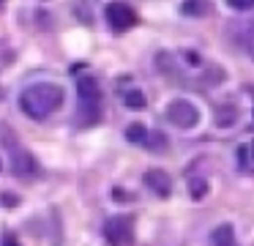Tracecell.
I'll return each mask as SVG.
<instances>
[{
	"label": "cell",
	"mask_w": 254,
	"mask_h": 246,
	"mask_svg": "<svg viewBox=\"0 0 254 246\" xmlns=\"http://www.w3.org/2000/svg\"><path fill=\"white\" fill-rule=\"evenodd\" d=\"M63 104V87L55 82H36V85L25 87L22 96H19V107L28 118L44 120L50 118L55 109H61Z\"/></svg>",
	"instance_id": "cell-1"
},
{
	"label": "cell",
	"mask_w": 254,
	"mask_h": 246,
	"mask_svg": "<svg viewBox=\"0 0 254 246\" xmlns=\"http://www.w3.org/2000/svg\"><path fill=\"white\" fill-rule=\"evenodd\" d=\"M77 98L82 115H88V123H93L101 112V87L93 77H79L77 80Z\"/></svg>",
	"instance_id": "cell-2"
},
{
	"label": "cell",
	"mask_w": 254,
	"mask_h": 246,
	"mask_svg": "<svg viewBox=\"0 0 254 246\" xmlns=\"http://www.w3.org/2000/svg\"><path fill=\"white\" fill-rule=\"evenodd\" d=\"M164 115L172 126H178V129H194V126L199 123V109H197V104H191L189 98H175V101H170L164 109Z\"/></svg>",
	"instance_id": "cell-3"
},
{
	"label": "cell",
	"mask_w": 254,
	"mask_h": 246,
	"mask_svg": "<svg viewBox=\"0 0 254 246\" xmlns=\"http://www.w3.org/2000/svg\"><path fill=\"white\" fill-rule=\"evenodd\" d=\"M104 238L112 246H131L134 244V219L131 216H112L104 224Z\"/></svg>",
	"instance_id": "cell-4"
},
{
	"label": "cell",
	"mask_w": 254,
	"mask_h": 246,
	"mask_svg": "<svg viewBox=\"0 0 254 246\" xmlns=\"http://www.w3.org/2000/svg\"><path fill=\"white\" fill-rule=\"evenodd\" d=\"M104 16H107V22H110V27L115 33H123V30H128V27L137 25V11H134L131 5L121 3V0H115V3L107 5Z\"/></svg>",
	"instance_id": "cell-5"
},
{
	"label": "cell",
	"mask_w": 254,
	"mask_h": 246,
	"mask_svg": "<svg viewBox=\"0 0 254 246\" xmlns=\"http://www.w3.org/2000/svg\"><path fill=\"white\" fill-rule=\"evenodd\" d=\"M11 172L22 180H30L39 175V162L28 148H11Z\"/></svg>",
	"instance_id": "cell-6"
},
{
	"label": "cell",
	"mask_w": 254,
	"mask_h": 246,
	"mask_svg": "<svg viewBox=\"0 0 254 246\" xmlns=\"http://www.w3.org/2000/svg\"><path fill=\"white\" fill-rule=\"evenodd\" d=\"M145 186L153 191L156 197H170L172 194V180L167 175V169H159V167H150L145 169Z\"/></svg>",
	"instance_id": "cell-7"
},
{
	"label": "cell",
	"mask_w": 254,
	"mask_h": 246,
	"mask_svg": "<svg viewBox=\"0 0 254 246\" xmlns=\"http://www.w3.org/2000/svg\"><path fill=\"white\" fill-rule=\"evenodd\" d=\"M210 244H213V246H238L232 224H219V227L210 233Z\"/></svg>",
	"instance_id": "cell-8"
},
{
	"label": "cell",
	"mask_w": 254,
	"mask_h": 246,
	"mask_svg": "<svg viewBox=\"0 0 254 246\" xmlns=\"http://www.w3.org/2000/svg\"><path fill=\"white\" fill-rule=\"evenodd\" d=\"M210 11V0H183L181 14L183 16H205Z\"/></svg>",
	"instance_id": "cell-9"
},
{
	"label": "cell",
	"mask_w": 254,
	"mask_h": 246,
	"mask_svg": "<svg viewBox=\"0 0 254 246\" xmlns=\"http://www.w3.org/2000/svg\"><path fill=\"white\" fill-rule=\"evenodd\" d=\"M235 120H238V107H232V104H224V107L216 109V126L227 129V126H235Z\"/></svg>",
	"instance_id": "cell-10"
},
{
	"label": "cell",
	"mask_w": 254,
	"mask_h": 246,
	"mask_svg": "<svg viewBox=\"0 0 254 246\" xmlns=\"http://www.w3.org/2000/svg\"><path fill=\"white\" fill-rule=\"evenodd\" d=\"M145 104H148V98H145V93L137 90V87L123 93V107H128V109H145Z\"/></svg>",
	"instance_id": "cell-11"
},
{
	"label": "cell",
	"mask_w": 254,
	"mask_h": 246,
	"mask_svg": "<svg viewBox=\"0 0 254 246\" xmlns=\"http://www.w3.org/2000/svg\"><path fill=\"white\" fill-rule=\"evenodd\" d=\"M126 137H128V142H134V145H145V142H148V129H145L142 123H131L126 129Z\"/></svg>",
	"instance_id": "cell-12"
},
{
	"label": "cell",
	"mask_w": 254,
	"mask_h": 246,
	"mask_svg": "<svg viewBox=\"0 0 254 246\" xmlns=\"http://www.w3.org/2000/svg\"><path fill=\"white\" fill-rule=\"evenodd\" d=\"M189 194H191L194 200H202V197L208 194V180H202V178H191V180H189Z\"/></svg>",
	"instance_id": "cell-13"
},
{
	"label": "cell",
	"mask_w": 254,
	"mask_h": 246,
	"mask_svg": "<svg viewBox=\"0 0 254 246\" xmlns=\"http://www.w3.org/2000/svg\"><path fill=\"white\" fill-rule=\"evenodd\" d=\"M227 5L235 11H249V8H254V0H227Z\"/></svg>",
	"instance_id": "cell-14"
},
{
	"label": "cell",
	"mask_w": 254,
	"mask_h": 246,
	"mask_svg": "<svg viewBox=\"0 0 254 246\" xmlns=\"http://www.w3.org/2000/svg\"><path fill=\"white\" fill-rule=\"evenodd\" d=\"M145 145H150V148H164V145H167V140H164L161 134H150Z\"/></svg>",
	"instance_id": "cell-15"
},
{
	"label": "cell",
	"mask_w": 254,
	"mask_h": 246,
	"mask_svg": "<svg viewBox=\"0 0 254 246\" xmlns=\"http://www.w3.org/2000/svg\"><path fill=\"white\" fill-rule=\"evenodd\" d=\"M246 52H249V58L254 60V27L246 33Z\"/></svg>",
	"instance_id": "cell-16"
},
{
	"label": "cell",
	"mask_w": 254,
	"mask_h": 246,
	"mask_svg": "<svg viewBox=\"0 0 254 246\" xmlns=\"http://www.w3.org/2000/svg\"><path fill=\"white\" fill-rule=\"evenodd\" d=\"M3 200H6L3 205H8V208H11V205H19V200H17V197H8V194H3Z\"/></svg>",
	"instance_id": "cell-17"
},
{
	"label": "cell",
	"mask_w": 254,
	"mask_h": 246,
	"mask_svg": "<svg viewBox=\"0 0 254 246\" xmlns=\"http://www.w3.org/2000/svg\"><path fill=\"white\" fill-rule=\"evenodd\" d=\"M3 246H19V244H17V241L11 238V235H6V244H3Z\"/></svg>",
	"instance_id": "cell-18"
},
{
	"label": "cell",
	"mask_w": 254,
	"mask_h": 246,
	"mask_svg": "<svg viewBox=\"0 0 254 246\" xmlns=\"http://www.w3.org/2000/svg\"><path fill=\"white\" fill-rule=\"evenodd\" d=\"M3 3H6V0H0V5H3Z\"/></svg>",
	"instance_id": "cell-19"
},
{
	"label": "cell",
	"mask_w": 254,
	"mask_h": 246,
	"mask_svg": "<svg viewBox=\"0 0 254 246\" xmlns=\"http://www.w3.org/2000/svg\"><path fill=\"white\" fill-rule=\"evenodd\" d=\"M252 153H254V145H252Z\"/></svg>",
	"instance_id": "cell-20"
}]
</instances>
